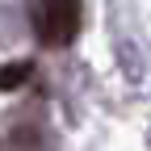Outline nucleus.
<instances>
[{
	"instance_id": "f257e3e1",
	"label": "nucleus",
	"mask_w": 151,
	"mask_h": 151,
	"mask_svg": "<svg viewBox=\"0 0 151 151\" xmlns=\"http://www.w3.org/2000/svg\"><path fill=\"white\" fill-rule=\"evenodd\" d=\"M80 29V0H46L42 4V17H38V34L46 38V42L63 46L76 38Z\"/></svg>"
},
{
	"instance_id": "f03ea898",
	"label": "nucleus",
	"mask_w": 151,
	"mask_h": 151,
	"mask_svg": "<svg viewBox=\"0 0 151 151\" xmlns=\"http://www.w3.org/2000/svg\"><path fill=\"white\" fill-rule=\"evenodd\" d=\"M25 76H29V63H13V67H0V88H17V84H25Z\"/></svg>"
}]
</instances>
